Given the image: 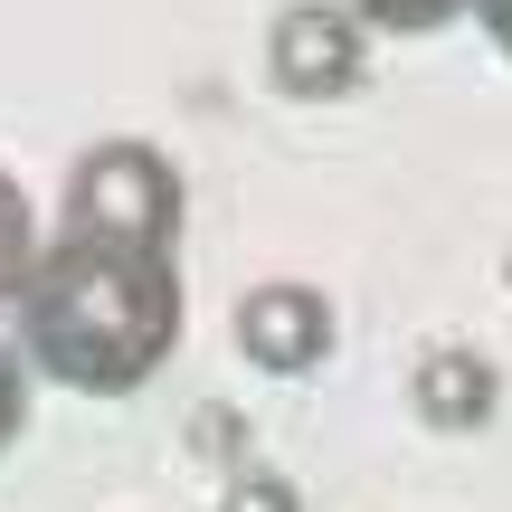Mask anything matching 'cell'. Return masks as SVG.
Listing matches in <instances>:
<instances>
[{"instance_id": "obj_1", "label": "cell", "mask_w": 512, "mask_h": 512, "mask_svg": "<svg viewBox=\"0 0 512 512\" xmlns=\"http://www.w3.org/2000/svg\"><path fill=\"white\" fill-rule=\"evenodd\" d=\"M10 313L38 380L76 389V399H133L181 351L190 294H181V256H114V247L48 238Z\"/></svg>"}, {"instance_id": "obj_2", "label": "cell", "mask_w": 512, "mask_h": 512, "mask_svg": "<svg viewBox=\"0 0 512 512\" xmlns=\"http://www.w3.org/2000/svg\"><path fill=\"white\" fill-rule=\"evenodd\" d=\"M181 219L190 190L171 171L162 143L143 133H114V143H86L57 190V238L67 247H114V256H181Z\"/></svg>"}, {"instance_id": "obj_3", "label": "cell", "mask_w": 512, "mask_h": 512, "mask_svg": "<svg viewBox=\"0 0 512 512\" xmlns=\"http://www.w3.org/2000/svg\"><path fill=\"white\" fill-rule=\"evenodd\" d=\"M361 67H370V29H361V10H342V0H285V10L266 19V76H275V95H294V105L351 95Z\"/></svg>"}, {"instance_id": "obj_4", "label": "cell", "mask_w": 512, "mask_h": 512, "mask_svg": "<svg viewBox=\"0 0 512 512\" xmlns=\"http://www.w3.org/2000/svg\"><path fill=\"white\" fill-rule=\"evenodd\" d=\"M332 294L323 285H294V275H275V285H247L238 294V351L256 370H275V380H304V370L332 361Z\"/></svg>"}, {"instance_id": "obj_5", "label": "cell", "mask_w": 512, "mask_h": 512, "mask_svg": "<svg viewBox=\"0 0 512 512\" xmlns=\"http://www.w3.org/2000/svg\"><path fill=\"white\" fill-rule=\"evenodd\" d=\"M494 399H503V370L484 361L475 342H437V351H418V370H408V408H418L427 427H446V437L484 427Z\"/></svg>"}, {"instance_id": "obj_6", "label": "cell", "mask_w": 512, "mask_h": 512, "mask_svg": "<svg viewBox=\"0 0 512 512\" xmlns=\"http://www.w3.org/2000/svg\"><path fill=\"white\" fill-rule=\"evenodd\" d=\"M38 256H48V238H38V209H29V190L0 171V313L19 304V285L38 275Z\"/></svg>"}, {"instance_id": "obj_7", "label": "cell", "mask_w": 512, "mask_h": 512, "mask_svg": "<svg viewBox=\"0 0 512 512\" xmlns=\"http://www.w3.org/2000/svg\"><path fill=\"white\" fill-rule=\"evenodd\" d=\"M361 29H389V38H437L446 19H465L475 0H351Z\"/></svg>"}, {"instance_id": "obj_8", "label": "cell", "mask_w": 512, "mask_h": 512, "mask_svg": "<svg viewBox=\"0 0 512 512\" xmlns=\"http://www.w3.org/2000/svg\"><path fill=\"white\" fill-rule=\"evenodd\" d=\"M219 512H304V494H294L285 475H266V465H247V475H228Z\"/></svg>"}, {"instance_id": "obj_9", "label": "cell", "mask_w": 512, "mask_h": 512, "mask_svg": "<svg viewBox=\"0 0 512 512\" xmlns=\"http://www.w3.org/2000/svg\"><path fill=\"white\" fill-rule=\"evenodd\" d=\"M19 427H29V380H19V351L0 342V446H10Z\"/></svg>"}, {"instance_id": "obj_10", "label": "cell", "mask_w": 512, "mask_h": 512, "mask_svg": "<svg viewBox=\"0 0 512 512\" xmlns=\"http://www.w3.org/2000/svg\"><path fill=\"white\" fill-rule=\"evenodd\" d=\"M465 19H484V38H494V48L512 57V0H475V10H465Z\"/></svg>"}]
</instances>
